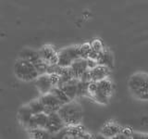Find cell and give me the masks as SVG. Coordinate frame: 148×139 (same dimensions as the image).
<instances>
[{"label": "cell", "mask_w": 148, "mask_h": 139, "mask_svg": "<svg viewBox=\"0 0 148 139\" xmlns=\"http://www.w3.org/2000/svg\"><path fill=\"white\" fill-rule=\"evenodd\" d=\"M79 79H72L68 83H65L63 85H59V87L64 91V93L68 96L71 100H73L77 96V82Z\"/></svg>", "instance_id": "9a60e30c"}, {"label": "cell", "mask_w": 148, "mask_h": 139, "mask_svg": "<svg viewBox=\"0 0 148 139\" xmlns=\"http://www.w3.org/2000/svg\"><path fill=\"white\" fill-rule=\"evenodd\" d=\"M69 68V71H71L73 78L80 79L82 74L86 70H88L87 61L85 58H80L76 59L75 61H73Z\"/></svg>", "instance_id": "9c48e42d"}, {"label": "cell", "mask_w": 148, "mask_h": 139, "mask_svg": "<svg viewBox=\"0 0 148 139\" xmlns=\"http://www.w3.org/2000/svg\"><path fill=\"white\" fill-rule=\"evenodd\" d=\"M89 71H90L91 80L94 82H97V81L108 78L110 74L109 68L103 66V65H99V64H97L96 66L92 69H89Z\"/></svg>", "instance_id": "8fae6325"}, {"label": "cell", "mask_w": 148, "mask_h": 139, "mask_svg": "<svg viewBox=\"0 0 148 139\" xmlns=\"http://www.w3.org/2000/svg\"><path fill=\"white\" fill-rule=\"evenodd\" d=\"M58 113L62 118L66 125L79 124L82 119V110L81 106L72 100L63 104L58 110Z\"/></svg>", "instance_id": "3957f363"}, {"label": "cell", "mask_w": 148, "mask_h": 139, "mask_svg": "<svg viewBox=\"0 0 148 139\" xmlns=\"http://www.w3.org/2000/svg\"><path fill=\"white\" fill-rule=\"evenodd\" d=\"M29 134L32 138L35 139H45V138H51L54 136L53 134H51L48 131H46L45 128H34L28 130Z\"/></svg>", "instance_id": "ac0fdd59"}, {"label": "cell", "mask_w": 148, "mask_h": 139, "mask_svg": "<svg viewBox=\"0 0 148 139\" xmlns=\"http://www.w3.org/2000/svg\"><path fill=\"white\" fill-rule=\"evenodd\" d=\"M122 127L119 124L114 122H108L104 125V127L101 130V134L103 137L106 138H114L117 134H119L121 131Z\"/></svg>", "instance_id": "4fadbf2b"}, {"label": "cell", "mask_w": 148, "mask_h": 139, "mask_svg": "<svg viewBox=\"0 0 148 139\" xmlns=\"http://www.w3.org/2000/svg\"><path fill=\"white\" fill-rule=\"evenodd\" d=\"M79 48H80V56L82 58H88L89 55L91 53V45L90 44H82L81 45H79Z\"/></svg>", "instance_id": "7402d4cb"}, {"label": "cell", "mask_w": 148, "mask_h": 139, "mask_svg": "<svg viewBox=\"0 0 148 139\" xmlns=\"http://www.w3.org/2000/svg\"><path fill=\"white\" fill-rule=\"evenodd\" d=\"M129 89L139 100H148V73L136 72L130 77Z\"/></svg>", "instance_id": "7a4b0ae2"}, {"label": "cell", "mask_w": 148, "mask_h": 139, "mask_svg": "<svg viewBox=\"0 0 148 139\" xmlns=\"http://www.w3.org/2000/svg\"><path fill=\"white\" fill-rule=\"evenodd\" d=\"M131 138H134V139H145V138H148V136H147V134L137 133H133L132 132Z\"/></svg>", "instance_id": "d4e9b609"}, {"label": "cell", "mask_w": 148, "mask_h": 139, "mask_svg": "<svg viewBox=\"0 0 148 139\" xmlns=\"http://www.w3.org/2000/svg\"><path fill=\"white\" fill-rule=\"evenodd\" d=\"M113 85L108 78L94 82L91 81L88 86V95H90L96 102L100 104H108L112 94Z\"/></svg>", "instance_id": "6da1fadb"}, {"label": "cell", "mask_w": 148, "mask_h": 139, "mask_svg": "<svg viewBox=\"0 0 148 139\" xmlns=\"http://www.w3.org/2000/svg\"><path fill=\"white\" fill-rule=\"evenodd\" d=\"M90 82L78 80L77 82V96H83L88 95V86Z\"/></svg>", "instance_id": "44dd1931"}, {"label": "cell", "mask_w": 148, "mask_h": 139, "mask_svg": "<svg viewBox=\"0 0 148 139\" xmlns=\"http://www.w3.org/2000/svg\"><path fill=\"white\" fill-rule=\"evenodd\" d=\"M80 58L79 45L69 46L58 52V65L61 67H69L73 61Z\"/></svg>", "instance_id": "5b68a950"}, {"label": "cell", "mask_w": 148, "mask_h": 139, "mask_svg": "<svg viewBox=\"0 0 148 139\" xmlns=\"http://www.w3.org/2000/svg\"><path fill=\"white\" fill-rule=\"evenodd\" d=\"M39 99L44 106L45 112L46 114L56 112V111H58L60 107L62 106V104L60 103V101L50 92L46 93V94H43Z\"/></svg>", "instance_id": "52a82bcc"}, {"label": "cell", "mask_w": 148, "mask_h": 139, "mask_svg": "<svg viewBox=\"0 0 148 139\" xmlns=\"http://www.w3.org/2000/svg\"><path fill=\"white\" fill-rule=\"evenodd\" d=\"M28 107H29L30 110L32 111V114H38L41 112H45V108L42 102L40 101V99H37L34 101H32L28 104Z\"/></svg>", "instance_id": "ffe728a7"}, {"label": "cell", "mask_w": 148, "mask_h": 139, "mask_svg": "<svg viewBox=\"0 0 148 139\" xmlns=\"http://www.w3.org/2000/svg\"><path fill=\"white\" fill-rule=\"evenodd\" d=\"M18 58H22V59H26V60H28V61L32 62L34 65L36 62H38L39 60L41 59L38 51L32 50L31 48H24V49H22L20 52V57H18Z\"/></svg>", "instance_id": "2e32d148"}, {"label": "cell", "mask_w": 148, "mask_h": 139, "mask_svg": "<svg viewBox=\"0 0 148 139\" xmlns=\"http://www.w3.org/2000/svg\"><path fill=\"white\" fill-rule=\"evenodd\" d=\"M47 117L48 114H46L45 112H41L32 115L29 122L26 125V128L28 130L34 128H45L46 122H47Z\"/></svg>", "instance_id": "30bf717a"}, {"label": "cell", "mask_w": 148, "mask_h": 139, "mask_svg": "<svg viewBox=\"0 0 148 139\" xmlns=\"http://www.w3.org/2000/svg\"><path fill=\"white\" fill-rule=\"evenodd\" d=\"M96 62L99 65H103L109 69H111L114 65V60H113V56L112 53L108 50L103 49L100 51L98 56L96 58Z\"/></svg>", "instance_id": "5bb4252c"}, {"label": "cell", "mask_w": 148, "mask_h": 139, "mask_svg": "<svg viewBox=\"0 0 148 139\" xmlns=\"http://www.w3.org/2000/svg\"><path fill=\"white\" fill-rule=\"evenodd\" d=\"M14 73L18 79L23 82L34 81L39 76V73L34 64L20 58L14 65Z\"/></svg>", "instance_id": "277c9868"}, {"label": "cell", "mask_w": 148, "mask_h": 139, "mask_svg": "<svg viewBox=\"0 0 148 139\" xmlns=\"http://www.w3.org/2000/svg\"><path fill=\"white\" fill-rule=\"evenodd\" d=\"M65 126H66V124H65L62 118L58 113V111L48 114L47 122H46L45 129L46 131H48L51 134L55 136L56 133L61 131Z\"/></svg>", "instance_id": "8992f818"}, {"label": "cell", "mask_w": 148, "mask_h": 139, "mask_svg": "<svg viewBox=\"0 0 148 139\" xmlns=\"http://www.w3.org/2000/svg\"><path fill=\"white\" fill-rule=\"evenodd\" d=\"M50 93H52V94L60 101V103H61L62 105L71 101V99L69 98L68 96L65 94L64 91L59 86H53L52 89L50 90Z\"/></svg>", "instance_id": "d6986e66"}, {"label": "cell", "mask_w": 148, "mask_h": 139, "mask_svg": "<svg viewBox=\"0 0 148 139\" xmlns=\"http://www.w3.org/2000/svg\"><path fill=\"white\" fill-rule=\"evenodd\" d=\"M90 45H91L92 49L94 50V51H95V52H97V53H99L100 51H102V50L104 49L103 44H102V42L100 40H98V39L94 40Z\"/></svg>", "instance_id": "603a6c76"}, {"label": "cell", "mask_w": 148, "mask_h": 139, "mask_svg": "<svg viewBox=\"0 0 148 139\" xmlns=\"http://www.w3.org/2000/svg\"><path fill=\"white\" fill-rule=\"evenodd\" d=\"M38 53L40 58L48 65L58 64V52L51 45H45L38 51Z\"/></svg>", "instance_id": "ba28073f"}, {"label": "cell", "mask_w": 148, "mask_h": 139, "mask_svg": "<svg viewBox=\"0 0 148 139\" xmlns=\"http://www.w3.org/2000/svg\"><path fill=\"white\" fill-rule=\"evenodd\" d=\"M34 115L32 113V111L30 110L29 107L27 106H23L20 109L18 113V120L21 122V123L23 125L24 127H26L27 123L29 122L30 119L32 118V116Z\"/></svg>", "instance_id": "e0dca14e"}, {"label": "cell", "mask_w": 148, "mask_h": 139, "mask_svg": "<svg viewBox=\"0 0 148 139\" xmlns=\"http://www.w3.org/2000/svg\"><path fill=\"white\" fill-rule=\"evenodd\" d=\"M36 87L38 88V90L41 92V94H46V93H49L50 90L52 89V83H51L49 75L47 73H44V74H40V75L37 77L36 79Z\"/></svg>", "instance_id": "7c38bea8"}, {"label": "cell", "mask_w": 148, "mask_h": 139, "mask_svg": "<svg viewBox=\"0 0 148 139\" xmlns=\"http://www.w3.org/2000/svg\"><path fill=\"white\" fill-rule=\"evenodd\" d=\"M49 78L53 86H58L59 83V75L57 73H49Z\"/></svg>", "instance_id": "cb8c5ba5"}]
</instances>
